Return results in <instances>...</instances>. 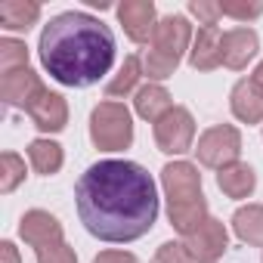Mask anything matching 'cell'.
Returning <instances> with one entry per match:
<instances>
[{
    "label": "cell",
    "instance_id": "obj_1",
    "mask_svg": "<svg viewBox=\"0 0 263 263\" xmlns=\"http://www.w3.org/2000/svg\"><path fill=\"white\" fill-rule=\"evenodd\" d=\"M78 217L84 229L99 241H137L158 220V192L152 174L137 161H96L78 186Z\"/></svg>",
    "mask_w": 263,
    "mask_h": 263
},
{
    "label": "cell",
    "instance_id": "obj_2",
    "mask_svg": "<svg viewBox=\"0 0 263 263\" xmlns=\"http://www.w3.org/2000/svg\"><path fill=\"white\" fill-rule=\"evenodd\" d=\"M37 50L53 81L62 87H90L111 71L118 47L102 19L84 10H68L44 25Z\"/></svg>",
    "mask_w": 263,
    "mask_h": 263
},
{
    "label": "cell",
    "instance_id": "obj_3",
    "mask_svg": "<svg viewBox=\"0 0 263 263\" xmlns=\"http://www.w3.org/2000/svg\"><path fill=\"white\" fill-rule=\"evenodd\" d=\"M161 186L167 195V220L180 235H192L208 220V201L201 195V174L189 161H171L161 167Z\"/></svg>",
    "mask_w": 263,
    "mask_h": 263
},
{
    "label": "cell",
    "instance_id": "obj_4",
    "mask_svg": "<svg viewBox=\"0 0 263 263\" xmlns=\"http://www.w3.org/2000/svg\"><path fill=\"white\" fill-rule=\"evenodd\" d=\"M192 41L195 37H192V25H189L186 16L158 19L155 34H152V50H146V56H143V71L149 74V81L171 78Z\"/></svg>",
    "mask_w": 263,
    "mask_h": 263
},
{
    "label": "cell",
    "instance_id": "obj_5",
    "mask_svg": "<svg viewBox=\"0 0 263 263\" xmlns=\"http://www.w3.org/2000/svg\"><path fill=\"white\" fill-rule=\"evenodd\" d=\"M90 140L102 152H121L134 143V118L124 102H99L90 111Z\"/></svg>",
    "mask_w": 263,
    "mask_h": 263
},
{
    "label": "cell",
    "instance_id": "obj_6",
    "mask_svg": "<svg viewBox=\"0 0 263 263\" xmlns=\"http://www.w3.org/2000/svg\"><path fill=\"white\" fill-rule=\"evenodd\" d=\"M195 152H198V161L204 167L223 171V167L238 161V155H241V134L232 124H217V127L204 130V134L198 137Z\"/></svg>",
    "mask_w": 263,
    "mask_h": 263
},
{
    "label": "cell",
    "instance_id": "obj_7",
    "mask_svg": "<svg viewBox=\"0 0 263 263\" xmlns=\"http://www.w3.org/2000/svg\"><path fill=\"white\" fill-rule=\"evenodd\" d=\"M195 140V118L189 108L174 105L161 121H155V143L167 155H183L192 149Z\"/></svg>",
    "mask_w": 263,
    "mask_h": 263
},
{
    "label": "cell",
    "instance_id": "obj_8",
    "mask_svg": "<svg viewBox=\"0 0 263 263\" xmlns=\"http://www.w3.org/2000/svg\"><path fill=\"white\" fill-rule=\"evenodd\" d=\"M183 245H186V251L192 254L195 263H217L226 254V248H229V232H226L223 220L208 217Z\"/></svg>",
    "mask_w": 263,
    "mask_h": 263
},
{
    "label": "cell",
    "instance_id": "obj_9",
    "mask_svg": "<svg viewBox=\"0 0 263 263\" xmlns=\"http://www.w3.org/2000/svg\"><path fill=\"white\" fill-rule=\"evenodd\" d=\"M44 90H47V87H44L41 74H37L34 68H28V65L0 74V96H4V102L13 105V108H25V111H28V105H31Z\"/></svg>",
    "mask_w": 263,
    "mask_h": 263
},
{
    "label": "cell",
    "instance_id": "obj_10",
    "mask_svg": "<svg viewBox=\"0 0 263 263\" xmlns=\"http://www.w3.org/2000/svg\"><path fill=\"white\" fill-rule=\"evenodd\" d=\"M118 22L124 25L127 37L134 44H152L158 16H155V4L152 0H124L118 7Z\"/></svg>",
    "mask_w": 263,
    "mask_h": 263
},
{
    "label": "cell",
    "instance_id": "obj_11",
    "mask_svg": "<svg viewBox=\"0 0 263 263\" xmlns=\"http://www.w3.org/2000/svg\"><path fill=\"white\" fill-rule=\"evenodd\" d=\"M28 118L34 121L37 130H44V134H59V130H65V124H68V105H65V99L59 93L44 90L28 105Z\"/></svg>",
    "mask_w": 263,
    "mask_h": 263
},
{
    "label": "cell",
    "instance_id": "obj_12",
    "mask_svg": "<svg viewBox=\"0 0 263 263\" xmlns=\"http://www.w3.org/2000/svg\"><path fill=\"white\" fill-rule=\"evenodd\" d=\"M189 65L198 71H214L217 65H223V31L217 25H201L192 50H189Z\"/></svg>",
    "mask_w": 263,
    "mask_h": 263
},
{
    "label": "cell",
    "instance_id": "obj_13",
    "mask_svg": "<svg viewBox=\"0 0 263 263\" xmlns=\"http://www.w3.org/2000/svg\"><path fill=\"white\" fill-rule=\"evenodd\" d=\"M229 108L238 121L260 124L263 121V87L254 78H241L229 93Z\"/></svg>",
    "mask_w": 263,
    "mask_h": 263
},
{
    "label": "cell",
    "instance_id": "obj_14",
    "mask_svg": "<svg viewBox=\"0 0 263 263\" xmlns=\"http://www.w3.org/2000/svg\"><path fill=\"white\" fill-rule=\"evenodd\" d=\"M260 50V37L251 28H232L223 34V65L232 71H241Z\"/></svg>",
    "mask_w": 263,
    "mask_h": 263
},
{
    "label": "cell",
    "instance_id": "obj_15",
    "mask_svg": "<svg viewBox=\"0 0 263 263\" xmlns=\"http://www.w3.org/2000/svg\"><path fill=\"white\" fill-rule=\"evenodd\" d=\"M19 235L37 251L50 241H62V223L50 211H28L19 223Z\"/></svg>",
    "mask_w": 263,
    "mask_h": 263
},
{
    "label": "cell",
    "instance_id": "obj_16",
    "mask_svg": "<svg viewBox=\"0 0 263 263\" xmlns=\"http://www.w3.org/2000/svg\"><path fill=\"white\" fill-rule=\"evenodd\" d=\"M134 108H137V115L143 118V121H161L171 108H174V102H171V93L161 87V84H146V87H140L137 90V99H134Z\"/></svg>",
    "mask_w": 263,
    "mask_h": 263
},
{
    "label": "cell",
    "instance_id": "obj_17",
    "mask_svg": "<svg viewBox=\"0 0 263 263\" xmlns=\"http://www.w3.org/2000/svg\"><path fill=\"white\" fill-rule=\"evenodd\" d=\"M41 19V4L34 0H4L0 4V25L7 31H28Z\"/></svg>",
    "mask_w": 263,
    "mask_h": 263
},
{
    "label": "cell",
    "instance_id": "obj_18",
    "mask_svg": "<svg viewBox=\"0 0 263 263\" xmlns=\"http://www.w3.org/2000/svg\"><path fill=\"white\" fill-rule=\"evenodd\" d=\"M217 186H220L223 195H229V198H248V195L254 192V186H257V174H254L248 164L235 161V164H229V167H223V171L217 174Z\"/></svg>",
    "mask_w": 263,
    "mask_h": 263
},
{
    "label": "cell",
    "instance_id": "obj_19",
    "mask_svg": "<svg viewBox=\"0 0 263 263\" xmlns=\"http://www.w3.org/2000/svg\"><path fill=\"white\" fill-rule=\"evenodd\" d=\"M232 229L245 245H263V204H245L232 214Z\"/></svg>",
    "mask_w": 263,
    "mask_h": 263
},
{
    "label": "cell",
    "instance_id": "obj_20",
    "mask_svg": "<svg viewBox=\"0 0 263 263\" xmlns=\"http://www.w3.org/2000/svg\"><path fill=\"white\" fill-rule=\"evenodd\" d=\"M28 158H31V167H34L37 174H44V177L59 174V171H62V161H65L62 146L53 143V140H34V143L28 146Z\"/></svg>",
    "mask_w": 263,
    "mask_h": 263
},
{
    "label": "cell",
    "instance_id": "obj_21",
    "mask_svg": "<svg viewBox=\"0 0 263 263\" xmlns=\"http://www.w3.org/2000/svg\"><path fill=\"white\" fill-rule=\"evenodd\" d=\"M143 74H146V71H143V59H140V56H127V59H124V65L118 68V74L108 81L105 93H108V96H127L130 90L140 84V78H143Z\"/></svg>",
    "mask_w": 263,
    "mask_h": 263
},
{
    "label": "cell",
    "instance_id": "obj_22",
    "mask_svg": "<svg viewBox=\"0 0 263 263\" xmlns=\"http://www.w3.org/2000/svg\"><path fill=\"white\" fill-rule=\"evenodd\" d=\"M22 180H25V161L16 152H4L0 155V192L10 195Z\"/></svg>",
    "mask_w": 263,
    "mask_h": 263
},
{
    "label": "cell",
    "instance_id": "obj_23",
    "mask_svg": "<svg viewBox=\"0 0 263 263\" xmlns=\"http://www.w3.org/2000/svg\"><path fill=\"white\" fill-rule=\"evenodd\" d=\"M28 65V47L16 37H4L0 41V68L4 71H16Z\"/></svg>",
    "mask_w": 263,
    "mask_h": 263
},
{
    "label": "cell",
    "instance_id": "obj_24",
    "mask_svg": "<svg viewBox=\"0 0 263 263\" xmlns=\"http://www.w3.org/2000/svg\"><path fill=\"white\" fill-rule=\"evenodd\" d=\"M34 254H37V263H78L74 248L65 241H50V245L37 248Z\"/></svg>",
    "mask_w": 263,
    "mask_h": 263
},
{
    "label": "cell",
    "instance_id": "obj_25",
    "mask_svg": "<svg viewBox=\"0 0 263 263\" xmlns=\"http://www.w3.org/2000/svg\"><path fill=\"white\" fill-rule=\"evenodd\" d=\"M152 263H195V260H192V254L186 251L183 241H164V245H158Z\"/></svg>",
    "mask_w": 263,
    "mask_h": 263
},
{
    "label": "cell",
    "instance_id": "obj_26",
    "mask_svg": "<svg viewBox=\"0 0 263 263\" xmlns=\"http://www.w3.org/2000/svg\"><path fill=\"white\" fill-rule=\"evenodd\" d=\"M189 13H192V16H198V19H201V25H217V22H220V16H223L220 4H211V0H192V4H189Z\"/></svg>",
    "mask_w": 263,
    "mask_h": 263
},
{
    "label": "cell",
    "instance_id": "obj_27",
    "mask_svg": "<svg viewBox=\"0 0 263 263\" xmlns=\"http://www.w3.org/2000/svg\"><path fill=\"white\" fill-rule=\"evenodd\" d=\"M220 10H223V16L248 22V19H257L263 13V4H220Z\"/></svg>",
    "mask_w": 263,
    "mask_h": 263
},
{
    "label": "cell",
    "instance_id": "obj_28",
    "mask_svg": "<svg viewBox=\"0 0 263 263\" xmlns=\"http://www.w3.org/2000/svg\"><path fill=\"white\" fill-rule=\"evenodd\" d=\"M93 263H140L130 251H102Z\"/></svg>",
    "mask_w": 263,
    "mask_h": 263
},
{
    "label": "cell",
    "instance_id": "obj_29",
    "mask_svg": "<svg viewBox=\"0 0 263 263\" xmlns=\"http://www.w3.org/2000/svg\"><path fill=\"white\" fill-rule=\"evenodd\" d=\"M0 257H4V263H19V251L13 241H0Z\"/></svg>",
    "mask_w": 263,
    "mask_h": 263
},
{
    "label": "cell",
    "instance_id": "obj_30",
    "mask_svg": "<svg viewBox=\"0 0 263 263\" xmlns=\"http://www.w3.org/2000/svg\"><path fill=\"white\" fill-rule=\"evenodd\" d=\"M251 78H254V81H257V84H260V87H263V62H260V65H257V68H254V74H251Z\"/></svg>",
    "mask_w": 263,
    "mask_h": 263
}]
</instances>
